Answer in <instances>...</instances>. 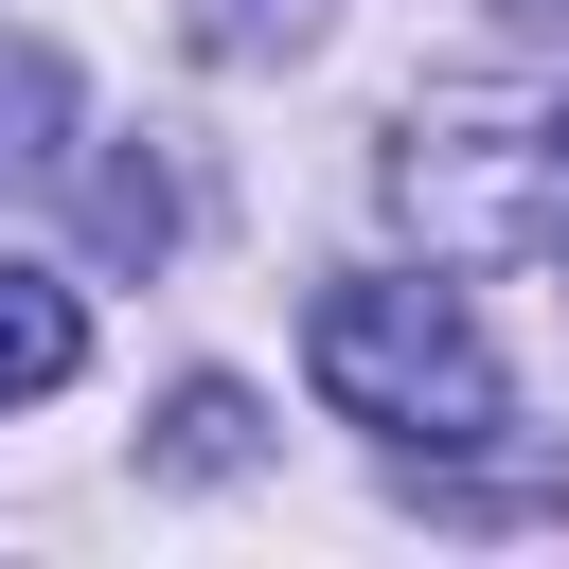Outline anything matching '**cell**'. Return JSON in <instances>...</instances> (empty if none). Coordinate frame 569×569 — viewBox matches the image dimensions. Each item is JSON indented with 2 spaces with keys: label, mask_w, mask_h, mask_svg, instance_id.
<instances>
[{
  "label": "cell",
  "mask_w": 569,
  "mask_h": 569,
  "mask_svg": "<svg viewBox=\"0 0 569 569\" xmlns=\"http://www.w3.org/2000/svg\"><path fill=\"white\" fill-rule=\"evenodd\" d=\"M302 373H320L338 427H391V445H498V356H480L462 284H320Z\"/></svg>",
  "instance_id": "cell-1"
},
{
  "label": "cell",
  "mask_w": 569,
  "mask_h": 569,
  "mask_svg": "<svg viewBox=\"0 0 569 569\" xmlns=\"http://www.w3.org/2000/svg\"><path fill=\"white\" fill-rule=\"evenodd\" d=\"M391 196L445 249H569V89L533 107H462V142H409Z\"/></svg>",
  "instance_id": "cell-2"
},
{
  "label": "cell",
  "mask_w": 569,
  "mask_h": 569,
  "mask_svg": "<svg viewBox=\"0 0 569 569\" xmlns=\"http://www.w3.org/2000/svg\"><path fill=\"white\" fill-rule=\"evenodd\" d=\"M71 356H89V302H71L53 267H18V249H0V409L71 391Z\"/></svg>",
  "instance_id": "cell-3"
},
{
  "label": "cell",
  "mask_w": 569,
  "mask_h": 569,
  "mask_svg": "<svg viewBox=\"0 0 569 569\" xmlns=\"http://www.w3.org/2000/svg\"><path fill=\"white\" fill-rule=\"evenodd\" d=\"M178 462H196V480L249 462V391H178Z\"/></svg>",
  "instance_id": "cell-4"
},
{
  "label": "cell",
  "mask_w": 569,
  "mask_h": 569,
  "mask_svg": "<svg viewBox=\"0 0 569 569\" xmlns=\"http://www.w3.org/2000/svg\"><path fill=\"white\" fill-rule=\"evenodd\" d=\"M302 18H320V0H196V36H213V53H267V36H302Z\"/></svg>",
  "instance_id": "cell-5"
},
{
  "label": "cell",
  "mask_w": 569,
  "mask_h": 569,
  "mask_svg": "<svg viewBox=\"0 0 569 569\" xmlns=\"http://www.w3.org/2000/svg\"><path fill=\"white\" fill-rule=\"evenodd\" d=\"M498 18H533V36H569V0H498Z\"/></svg>",
  "instance_id": "cell-6"
}]
</instances>
